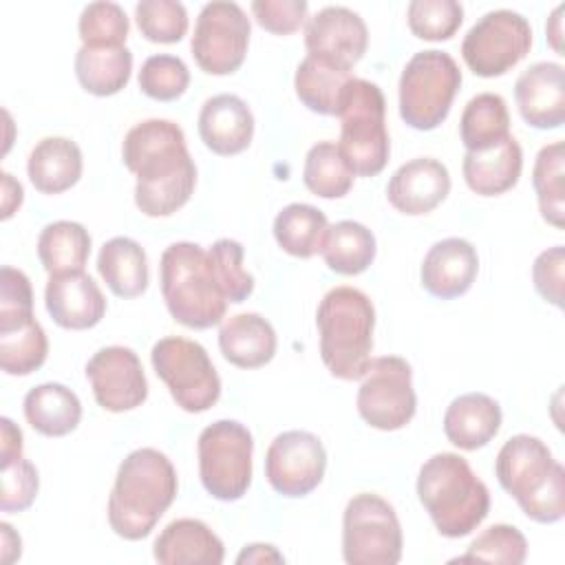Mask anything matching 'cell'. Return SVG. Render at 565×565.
Wrapping results in <instances>:
<instances>
[{
    "label": "cell",
    "mask_w": 565,
    "mask_h": 565,
    "mask_svg": "<svg viewBox=\"0 0 565 565\" xmlns=\"http://www.w3.org/2000/svg\"><path fill=\"white\" fill-rule=\"evenodd\" d=\"M351 71L329 64L320 57L307 55L294 75V88L298 99L318 115H338Z\"/></svg>",
    "instance_id": "cell-32"
},
{
    "label": "cell",
    "mask_w": 565,
    "mask_h": 565,
    "mask_svg": "<svg viewBox=\"0 0 565 565\" xmlns=\"http://www.w3.org/2000/svg\"><path fill=\"white\" fill-rule=\"evenodd\" d=\"M135 20L139 33L157 44H174L188 33V11L177 0H141Z\"/></svg>",
    "instance_id": "cell-43"
},
{
    "label": "cell",
    "mask_w": 565,
    "mask_h": 565,
    "mask_svg": "<svg viewBox=\"0 0 565 565\" xmlns=\"http://www.w3.org/2000/svg\"><path fill=\"white\" fill-rule=\"evenodd\" d=\"M404 550L395 508L373 492L349 499L342 514V558L349 565H397Z\"/></svg>",
    "instance_id": "cell-10"
},
{
    "label": "cell",
    "mask_w": 565,
    "mask_h": 565,
    "mask_svg": "<svg viewBox=\"0 0 565 565\" xmlns=\"http://www.w3.org/2000/svg\"><path fill=\"white\" fill-rule=\"evenodd\" d=\"M77 31L82 46H126L130 22L121 4L90 2L79 13Z\"/></svg>",
    "instance_id": "cell-39"
},
{
    "label": "cell",
    "mask_w": 565,
    "mask_h": 565,
    "mask_svg": "<svg viewBox=\"0 0 565 565\" xmlns=\"http://www.w3.org/2000/svg\"><path fill=\"white\" fill-rule=\"evenodd\" d=\"M459 137L466 152H481L510 137L508 104L499 93L475 95L461 113Z\"/></svg>",
    "instance_id": "cell-33"
},
{
    "label": "cell",
    "mask_w": 565,
    "mask_h": 565,
    "mask_svg": "<svg viewBox=\"0 0 565 565\" xmlns=\"http://www.w3.org/2000/svg\"><path fill=\"white\" fill-rule=\"evenodd\" d=\"M501 488L536 523H556L565 516V468L547 444L534 435L510 437L494 459Z\"/></svg>",
    "instance_id": "cell-4"
},
{
    "label": "cell",
    "mask_w": 565,
    "mask_h": 565,
    "mask_svg": "<svg viewBox=\"0 0 565 565\" xmlns=\"http://www.w3.org/2000/svg\"><path fill=\"white\" fill-rule=\"evenodd\" d=\"M307 55L351 71L366 53V22L349 7L329 4L316 11L305 24Z\"/></svg>",
    "instance_id": "cell-17"
},
{
    "label": "cell",
    "mask_w": 565,
    "mask_h": 565,
    "mask_svg": "<svg viewBox=\"0 0 565 565\" xmlns=\"http://www.w3.org/2000/svg\"><path fill=\"white\" fill-rule=\"evenodd\" d=\"M24 417L33 430L44 437H64L79 426L82 402L60 382L33 386L22 402Z\"/></svg>",
    "instance_id": "cell-28"
},
{
    "label": "cell",
    "mask_w": 565,
    "mask_h": 565,
    "mask_svg": "<svg viewBox=\"0 0 565 565\" xmlns=\"http://www.w3.org/2000/svg\"><path fill=\"white\" fill-rule=\"evenodd\" d=\"M90 256V234L82 223L53 221L38 236V258L49 276L84 271Z\"/></svg>",
    "instance_id": "cell-31"
},
{
    "label": "cell",
    "mask_w": 565,
    "mask_h": 565,
    "mask_svg": "<svg viewBox=\"0 0 565 565\" xmlns=\"http://www.w3.org/2000/svg\"><path fill=\"white\" fill-rule=\"evenodd\" d=\"M563 269H565V249L563 245H554L541 252L532 265V280L539 296L563 309Z\"/></svg>",
    "instance_id": "cell-48"
},
{
    "label": "cell",
    "mask_w": 565,
    "mask_h": 565,
    "mask_svg": "<svg viewBox=\"0 0 565 565\" xmlns=\"http://www.w3.org/2000/svg\"><path fill=\"white\" fill-rule=\"evenodd\" d=\"M355 174L347 166L335 141H318L309 148L302 166L307 190L320 199H342L353 188Z\"/></svg>",
    "instance_id": "cell-38"
},
{
    "label": "cell",
    "mask_w": 565,
    "mask_h": 565,
    "mask_svg": "<svg viewBox=\"0 0 565 565\" xmlns=\"http://www.w3.org/2000/svg\"><path fill=\"white\" fill-rule=\"evenodd\" d=\"M329 221L322 210L309 203H289L274 218V238L296 258H311L322 252Z\"/></svg>",
    "instance_id": "cell-34"
},
{
    "label": "cell",
    "mask_w": 565,
    "mask_h": 565,
    "mask_svg": "<svg viewBox=\"0 0 565 565\" xmlns=\"http://www.w3.org/2000/svg\"><path fill=\"white\" fill-rule=\"evenodd\" d=\"M399 117L415 130H435L446 121L461 88V71L446 51L415 53L399 75Z\"/></svg>",
    "instance_id": "cell-8"
},
{
    "label": "cell",
    "mask_w": 565,
    "mask_h": 565,
    "mask_svg": "<svg viewBox=\"0 0 565 565\" xmlns=\"http://www.w3.org/2000/svg\"><path fill=\"white\" fill-rule=\"evenodd\" d=\"M501 406L486 393H463L444 413V435L459 450L488 446L501 428Z\"/></svg>",
    "instance_id": "cell-24"
},
{
    "label": "cell",
    "mask_w": 565,
    "mask_h": 565,
    "mask_svg": "<svg viewBox=\"0 0 565 565\" xmlns=\"http://www.w3.org/2000/svg\"><path fill=\"white\" fill-rule=\"evenodd\" d=\"M408 29L419 40H450L461 22L463 7L457 0H413L406 9Z\"/></svg>",
    "instance_id": "cell-41"
},
{
    "label": "cell",
    "mask_w": 565,
    "mask_h": 565,
    "mask_svg": "<svg viewBox=\"0 0 565 565\" xmlns=\"http://www.w3.org/2000/svg\"><path fill=\"white\" fill-rule=\"evenodd\" d=\"M417 497L446 539L468 536L490 512L488 486L457 452H437L422 463Z\"/></svg>",
    "instance_id": "cell-3"
},
{
    "label": "cell",
    "mask_w": 565,
    "mask_h": 565,
    "mask_svg": "<svg viewBox=\"0 0 565 565\" xmlns=\"http://www.w3.org/2000/svg\"><path fill=\"white\" fill-rule=\"evenodd\" d=\"M236 563H285V556L269 543H249L236 556Z\"/></svg>",
    "instance_id": "cell-50"
},
{
    "label": "cell",
    "mask_w": 565,
    "mask_h": 565,
    "mask_svg": "<svg viewBox=\"0 0 565 565\" xmlns=\"http://www.w3.org/2000/svg\"><path fill=\"white\" fill-rule=\"evenodd\" d=\"M159 282L163 302L179 324L201 331L223 322L230 302L201 245L190 241L168 245L159 260Z\"/></svg>",
    "instance_id": "cell-6"
},
{
    "label": "cell",
    "mask_w": 565,
    "mask_h": 565,
    "mask_svg": "<svg viewBox=\"0 0 565 565\" xmlns=\"http://www.w3.org/2000/svg\"><path fill=\"white\" fill-rule=\"evenodd\" d=\"M479 274V256L470 241L450 236L437 241L419 267L422 287L441 300L463 296Z\"/></svg>",
    "instance_id": "cell-20"
},
{
    "label": "cell",
    "mask_w": 565,
    "mask_h": 565,
    "mask_svg": "<svg viewBox=\"0 0 565 565\" xmlns=\"http://www.w3.org/2000/svg\"><path fill=\"white\" fill-rule=\"evenodd\" d=\"M130 73L132 53L126 46H79L75 53V77L90 95H117L128 84Z\"/></svg>",
    "instance_id": "cell-30"
},
{
    "label": "cell",
    "mask_w": 565,
    "mask_h": 565,
    "mask_svg": "<svg viewBox=\"0 0 565 565\" xmlns=\"http://www.w3.org/2000/svg\"><path fill=\"white\" fill-rule=\"evenodd\" d=\"M563 4H558L554 11H552V15H550V22H547V26H545V31H547V40H550V44H552V49L558 53V55H565L563 53V44H561V38H563V29H561V24H563V20H561V13H563Z\"/></svg>",
    "instance_id": "cell-53"
},
{
    "label": "cell",
    "mask_w": 565,
    "mask_h": 565,
    "mask_svg": "<svg viewBox=\"0 0 565 565\" xmlns=\"http://www.w3.org/2000/svg\"><path fill=\"white\" fill-rule=\"evenodd\" d=\"M44 305L53 322L68 331L93 329L106 313V298L102 289L84 271L49 276Z\"/></svg>",
    "instance_id": "cell-21"
},
{
    "label": "cell",
    "mask_w": 565,
    "mask_h": 565,
    "mask_svg": "<svg viewBox=\"0 0 565 565\" xmlns=\"http://www.w3.org/2000/svg\"><path fill=\"white\" fill-rule=\"evenodd\" d=\"M338 150L355 177L380 174L391 154L386 130V99L377 84L351 77L340 102Z\"/></svg>",
    "instance_id": "cell-7"
},
{
    "label": "cell",
    "mask_w": 565,
    "mask_h": 565,
    "mask_svg": "<svg viewBox=\"0 0 565 565\" xmlns=\"http://www.w3.org/2000/svg\"><path fill=\"white\" fill-rule=\"evenodd\" d=\"M150 362L177 406L185 413H205L218 402L221 377L199 342L181 335H166L154 342Z\"/></svg>",
    "instance_id": "cell-11"
},
{
    "label": "cell",
    "mask_w": 565,
    "mask_h": 565,
    "mask_svg": "<svg viewBox=\"0 0 565 565\" xmlns=\"http://www.w3.org/2000/svg\"><path fill=\"white\" fill-rule=\"evenodd\" d=\"M527 558V541L523 532L508 523H497L483 530L466 550L463 556L452 561L470 563V561H486V563H505V565H521Z\"/></svg>",
    "instance_id": "cell-42"
},
{
    "label": "cell",
    "mask_w": 565,
    "mask_h": 565,
    "mask_svg": "<svg viewBox=\"0 0 565 565\" xmlns=\"http://www.w3.org/2000/svg\"><path fill=\"white\" fill-rule=\"evenodd\" d=\"M521 170L523 150L512 135L494 148L466 152L461 161L463 181L479 196H497L512 190L521 179Z\"/></svg>",
    "instance_id": "cell-26"
},
{
    "label": "cell",
    "mask_w": 565,
    "mask_h": 565,
    "mask_svg": "<svg viewBox=\"0 0 565 565\" xmlns=\"http://www.w3.org/2000/svg\"><path fill=\"white\" fill-rule=\"evenodd\" d=\"M375 236L358 221H338L329 225L322 258L327 267L340 276H358L375 260Z\"/></svg>",
    "instance_id": "cell-35"
},
{
    "label": "cell",
    "mask_w": 565,
    "mask_h": 565,
    "mask_svg": "<svg viewBox=\"0 0 565 565\" xmlns=\"http://www.w3.org/2000/svg\"><path fill=\"white\" fill-rule=\"evenodd\" d=\"M532 49L527 18L512 9L483 13L461 42L466 66L479 77H499L514 68Z\"/></svg>",
    "instance_id": "cell-12"
},
{
    "label": "cell",
    "mask_w": 565,
    "mask_h": 565,
    "mask_svg": "<svg viewBox=\"0 0 565 565\" xmlns=\"http://www.w3.org/2000/svg\"><path fill=\"white\" fill-rule=\"evenodd\" d=\"M358 388V413L377 430L404 428L417 411L413 369L399 355L371 358Z\"/></svg>",
    "instance_id": "cell-13"
},
{
    "label": "cell",
    "mask_w": 565,
    "mask_h": 565,
    "mask_svg": "<svg viewBox=\"0 0 565 565\" xmlns=\"http://www.w3.org/2000/svg\"><path fill=\"white\" fill-rule=\"evenodd\" d=\"M214 278L227 302H245L254 291V276L243 267L245 249L234 238H218L207 249Z\"/></svg>",
    "instance_id": "cell-40"
},
{
    "label": "cell",
    "mask_w": 565,
    "mask_h": 565,
    "mask_svg": "<svg viewBox=\"0 0 565 565\" xmlns=\"http://www.w3.org/2000/svg\"><path fill=\"white\" fill-rule=\"evenodd\" d=\"M121 161L137 177L135 205L141 214L170 216L190 201L196 166L179 124L170 119L135 124L124 137Z\"/></svg>",
    "instance_id": "cell-1"
},
{
    "label": "cell",
    "mask_w": 565,
    "mask_h": 565,
    "mask_svg": "<svg viewBox=\"0 0 565 565\" xmlns=\"http://www.w3.org/2000/svg\"><path fill=\"white\" fill-rule=\"evenodd\" d=\"M2 221H7L20 205H22V199H24V192H22V185L9 174V172H2Z\"/></svg>",
    "instance_id": "cell-51"
},
{
    "label": "cell",
    "mask_w": 565,
    "mask_h": 565,
    "mask_svg": "<svg viewBox=\"0 0 565 565\" xmlns=\"http://www.w3.org/2000/svg\"><path fill=\"white\" fill-rule=\"evenodd\" d=\"M320 358L338 380H360L371 362L375 309L371 298L349 285L329 289L318 309Z\"/></svg>",
    "instance_id": "cell-5"
},
{
    "label": "cell",
    "mask_w": 565,
    "mask_h": 565,
    "mask_svg": "<svg viewBox=\"0 0 565 565\" xmlns=\"http://www.w3.org/2000/svg\"><path fill=\"white\" fill-rule=\"evenodd\" d=\"M97 271L119 298H137L148 289L146 252L128 236H115L102 245L97 254Z\"/></svg>",
    "instance_id": "cell-29"
},
{
    "label": "cell",
    "mask_w": 565,
    "mask_h": 565,
    "mask_svg": "<svg viewBox=\"0 0 565 565\" xmlns=\"http://www.w3.org/2000/svg\"><path fill=\"white\" fill-rule=\"evenodd\" d=\"M450 192L448 168L433 157H417L402 163L386 183L388 203L406 214L422 216L433 212Z\"/></svg>",
    "instance_id": "cell-19"
},
{
    "label": "cell",
    "mask_w": 565,
    "mask_h": 565,
    "mask_svg": "<svg viewBox=\"0 0 565 565\" xmlns=\"http://www.w3.org/2000/svg\"><path fill=\"white\" fill-rule=\"evenodd\" d=\"M196 128L207 150L221 157H232L247 150L252 143L254 115L238 95L221 93L203 102Z\"/></svg>",
    "instance_id": "cell-22"
},
{
    "label": "cell",
    "mask_w": 565,
    "mask_h": 565,
    "mask_svg": "<svg viewBox=\"0 0 565 565\" xmlns=\"http://www.w3.org/2000/svg\"><path fill=\"white\" fill-rule=\"evenodd\" d=\"M15 459H22V430L9 417H0V466Z\"/></svg>",
    "instance_id": "cell-49"
},
{
    "label": "cell",
    "mask_w": 565,
    "mask_h": 565,
    "mask_svg": "<svg viewBox=\"0 0 565 565\" xmlns=\"http://www.w3.org/2000/svg\"><path fill=\"white\" fill-rule=\"evenodd\" d=\"M327 470V450L309 430H285L274 437L265 452V477L269 486L289 499L313 492Z\"/></svg>",
    "instance_id": "cell-15"
},
{
    "label": "cell",
    "mask_w": 565,
    "mask_h": 565,
    "mask_svg": "<svg viewBox=\"0 0 565 565\" xmlns=\"http://www.w3.org/2000/svg\"><path fill=\"white\" fill-rule=\"evenodd\" d=\"M276 331L260 313H234L221 322L218 349L238 369H260L276 355Z\"/></svg>",
    "instance_id": "cell-25"
},
{
    "label": "cell",
    "mask_w": 565,
    "mask_h": 565,
    "mask_svg": "<svg viewBox=\"0 0 565 565\" xmlns=\"http://www.w3.org/2000/svg\"><path fill=\"white\" fill-rule=\"evenodd\" d=\"M152 556L161 565H218L225 547L203 521L174 519L154 539Z\"/></svg>",
    "instance_id": "cell-23"
},
{
    "label": "cell",
    "mask_w": 565,
    "mask_h": 565,
    "mask_svg": "<svg viewBox=\"0 0 565 565\" xmlns=\"http://www.w3.org/2000/svg\"><path fill=\"white\" fill-rule=\"evenodd\" d=\"M565 143L552 141L545 143L532 168V185L539 201V212L545 223L563 227L565 218Z\"/></svg>",
    "instance_id": "cell-37"
},
{
    "label": "cell",
    "mask_w": 565,
    "mask_h": 565,
    "mask_svg": "<svg viewBox=\"0 0 565 565\" xmlns=\"http://www.w3.org/2000/svg\"><path fill=\"white\" fill-rule=\"evenodd\" d=\"M0 534H2V563L9 565L15 558H20L22 541H20V536L13 532V527L9 523H0Z\"/></svg>",
    "instance_id": "cell-52"
},
{
    "label": "cell",
    "mask_w": 565,
    "mask_h": 565,
    "mask_svg": "<svg viewBox=\"0 0 565 565\" xmlns=\"http://www.w3.org/2000/svg\"><path fill=\"white\" fill-rule=\"evenodd\" d=\"M179 490L172 461L157 448L126 455L108 497L110 530L126 541L146 539L168 512Z\"/></svg>",
    "instance_id": "cell-2"
},
{
    "label": "cell",
    "mask_w": 565,
    "mask_h": 565,
    "mask_svg": "<svg viewBox=\"0 0 565 565\" xmlns=\"http://www.w3.org/2000/svg\"><path fill=\"white\" fill-rule=\"evenodd\" d=\"M95 402L110 413L141 406L148 397V380L139 355L121 344L104 347L86 362Z\"/></svg>",
    "instance_id": "cell-16"
},
{
    "label": "cell",
    "mask_w": 565,
    "mask_h": 565,
    "mask_svg": "<svg viewBox=\"0 0 565 565\" xmlns=\"http://www.w3.org/2000/svg\"><path fill=\"white\" fill-rule=\"evenodd\" d=\"M33 316V289L22 269L4 265L0 269V324L22 322Z\"/></svg>",
    "instance_id": "cell-46"
},
{
    "label": "cell",
    "mask_w": 565,
    "mask_h": 565,
    "mask_svg": "<svg viewBox=\"0 0 565 565\" xmlns=\"http://www.w3.org/2000/svg\"><path fill=\"white\" fill-rule=\"evenodd\" d=\"M199 477L210 497L238 501L252 483L254 439L236 419H218L205 426L196 441Z\"/></svg>",
    "instance_id": "cell-9"
},
{
    "label": "cell",
    "mask_w": 565,
    "mask_h": 565,
    "mask_svg": "<svg viewBox=\"0 0 565 565\" xmlns=\"http://www.w3.org/2000/svg\"><path fill=\"white\" fill-rule=\"evenodd\" d=\"M49 355V340L35 318L0 324V369L7 375H29Z\"/></svg>",
    "instance_id": "cell-36"
},
{
    "label": "cell",
    "mask_w": 565,
    "mask_h": 565,
    "mask_svg": "<svg viewBox=\"0 0 565 565\" xmlns=\"http://www.w3.org/2000/svg\"><path fill=\"white\" fill-rule=\"evenodd\" d=\"M514 99L525 124L539 130L565 121V73L556 62H534L514 82Z\"/></svg>",
    "instance_id": "cell-18"
},
{
    "label": "cell",
    "mask_w": 565,
    "mask_h": 565,
    "mask_svg": "<svg viewBox=\"0 0 565 565\" xmlns=\"http://www.w3.org/2000/svg\"><path fill=\"white\" fill-rule=\"evenodd\" d=\"M2 468V490H0V510L2 512H22L26 510L40 490L38 468L29 459H15Z\"/></svg>",
    "instance_id": "cell-45"
},
{
    "label": "cell",
    "mask_w": 565,
    "mask_h": 565,
    "mask_svg": "<svg viewBox=\"0 0 565 565\" xmlns=\"http://www.w3.org/2000/svg\"><path fill=\"white\" fill-rule=\"evenodd\" d=\"M84 159L79 146L68 137L40 139L26 159V174L42 194H62L82 177Z\"/></svg>",
    "instance_id": "cell-27"
},
{
    "label": "cell",
    "mask_w": 565,
    "mask_h": 565,
    "mask_svg": "<svg viewBox=\"0 0 565 565\" xmlns=\"http://www.w3.org/2000/svg\"><path fill=\"white\" fill-rule=\"evenodd\" d=\"M249 7L256 22L276 35H289L298 31L305 24L309 11L307 0H254Z\"/></svg>",
    "instance_id": "cell-47"
},
{
    "label": "cell",
    "mask_w": 565,
    "mask_h": 565,
    "mask_svg": "<svg viewBox=\"0 0 565 565\" xmlns=\"http://www.w3.org/2000/svg\"><path fill=\"white\" fill-rule=\"evenodd\" d=\"M137 82L141 93L148 95L150 99L172 102L188 90L190 71L181 57L159 53V55H150L141 64Z\"/></svg>",
    "instance_id": "cell-44"
},
{
    "label": "cell",
    "mask_w": 565,
    "mask_h": 565,
    "mask_svg": "<svg viewBox=\"0 0 565 565\" xmlns=\"http://www.w3.org/2000/svg\"><path fill=\"white\" fill-rule=\"evenodd\" d=\"M252 24L241 4L214 0L203 4L194 22L190 51L207 75H232L247 55Z\"/></svg>",
    "instance_id": "cell-14"
}]
</instances>
